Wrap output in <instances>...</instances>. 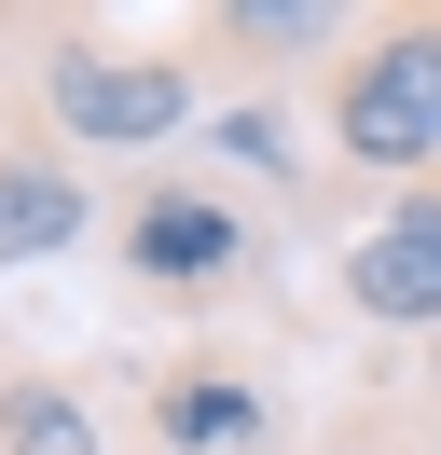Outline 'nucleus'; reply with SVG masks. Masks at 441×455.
<instances>
[{
	"instance_id": "nucleus-6",
	"label": "nucleus",
	"mask_w": 441,
	"mask_h": 455,
	"mask_svg": "<svg viewBox=\"0 0 441 455\" xmlns=\"http://www.w3.org/2000/svg\"><path fill=\"white\" fill-rule=\"evenodd\" d=\"M193 166L235 180V194L276 207V221H331V139H317V97H303V84H276V97H207Z\"/></svg>"
},
{
	"instance_id": "nucleus-10",
	"label": "nucleus",
	"mask_w": 441,
	"mask_h": 455,
	"mask_svg": "<svg viewBox=\"0 0 441 455\" xmlns=\"http://www.w3.org/2000/svg\"><path fill=\"white\" fill-rule=\"evenodd\" d=\"M0 42H28V28H0Z\"/></svg>"
},
{
	"instance_id": "nucleus-8",
	"label": "nucleus",
	"mask_w": 441,
	"mask_h": 455,
	"mask_svg": "<svg viewBox=\"0 0 441 455\" xmlns=\"http://www.w3.org/2000/svg\"><path fill=\"white\" fill-rule=\"evenodd\" d=\"M69 249H97V166H83L69 139H42L28 97H14V111H0V276L69 262Z\"/></svg>"
},
{
	"instance_id": "nucleus-4",
	"label": "nucleus",
	"mask_w": 441,
	"mask_h": 455,
	"mask_svg": "<svg viewBox=\"0 0 441 455\" xmlns=\"http://www.w3.org/2000/svg\"><path fill=\"white\" fill-rule=\"evenodd\" d=\"M138 442L152 455H303V414L248 331H180L138 372Z\"/></svg>"
},
{
	"instance_id": "nucleus-9",
	"label": "nucleus",
	"mask_w": 441,
	"mask_h": 455,
	"mask_svg": "<svg viewBox=\"0 0 441 455\" xmlns=\"http://www.w3.org/2000/svg\"><path fill=\"white\" fill-rule=\"evenodd\" d=\"M0 455H124V442H110V414L83 400V372L14 359L0 372Z\"/></svg>"
},
{
	"instance_id": "nucleus-3",
	"label": "nucleus",
	"mask_w": 441,
	"mask_h": 455,
	"mask_svg": "<svg viewBox=\"0 0 441 455\" xmlns=\"http://www.w3.org/2000/svg\"><path fill=\"white\" fill-rule=\"evenodd\" d=\"M317 139H331V207L345 194H413L441 180V0H386L358 42L317 69Z\"/></svg>"
},
{
	"instance_id": "nucleus-1",
	"label": "nucleus",
	"mask_w": 441,
	"mask_h": 455,
	"mask_svg": "<svg viewBox=\"0 0 441 455\" xmlns=\"http://www.w3.org/2000/svg\"><path fill=\"white\" fill-rule=\"evenodd\" d=\"M276 276V207H248L235 180L180 166H138L110 194V290L138 317H180V331H235Z\"/></svg>"
},
{
	"instance_id": "nucleus-7",
	"label": "nucleus",
	"mask_w": 441,
	"mask_h": 455,
	"mask_svg": "<svg viewBox=\"0 0 441 455\" xmlns=\"http://www.w3.org/2000/svg\"><path fill=\"white\" fill-rule=\"evenodd\" d=\"M345 42H358L345 0H207V14H180V56L207 69V97H276Z\"/></svg>"
},
{
	"instance_id": "nucleus-5",
	"label": "nucleus",
	"mask_w": 441,
	"mask_h": 455,
	"mask_svg": "<svg viewBox=\"0 0 441 455\" xmlns=\"http://www.w3.org/2000/svg\"><path fill=\"white\" fill-rule=\"evenodd\" d=\"M331 304L373 345H428L441 331V180H413V194L358 207V221L331 235Z\"/></svg>"
},
{
	"instance_id": "nucleus-2",
	"label": "nucleus",
	"mask_w": 441,
	"mask_h": 455,
	"mask_svg": "<svg viewBox=\"0 0 441 455\" xmlns=\"http://www.w3.org/2000/svg\"><path fill=\"white\" fill-rule=\"evenodd\" d=\"M14 97L42 139H69L83 166H138V152H193L207 124V69L180 42H138L110 14H28V56H14Z\"/></svg>"
}]
</instances>
